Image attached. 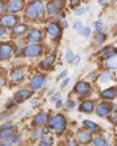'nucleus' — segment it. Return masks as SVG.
<instances>
[{"label": "nucleus", "mask_w": 117, "mask_h": 146, "mask_svg": "<svg viewBox=\"0 0 117 146\" xmlns=\"http://www.w3.org/2000/svg\"><path fill=\"white\" fill-rule=\"evenodd\" d=\"M43 9H45V5L42 1L39 0H34L31 4L27 7V15L28 19H31V20H36L38 18H41V15L43 13Z\"/></svg>", "instance_id": "f257e3e1"}, {"label": "nucleus", "mask_w": 117, "mask_h": 146, "mask_svg": "<svg viewBox=\"0 0 117 146\" xmlns=\"http://www.w3.org/2000/svg\"><path fill=\"white\" fill-rule=\"evenodd\" d=\"M50 126H51V129H54L55 133H63V130L66 129V119H65V117L61 114H57L54 115V117H51L50 118Z\"/></svg>", "instance_id": "f03ea898"}, {"label": "nucleus", "mask_w": 117, "mask_h": 146, "mask_svg": "<svg viewBox=\"0 0 117 146\" xmlns=\"http://www.w3.org/2000/svg\"><path fill=\"white\" fill-rule=\"evenodd\" d=\"M62 4H65L62 0H54V1H50L47 4V13L50 16H55L58 15L61 8H62Z\"/></svg>", "instance_id": "7ed1b4c3"}, {"label": "nucleus", "mask_w": 117, "mask_h": 146, "mask_svg": "<svg viewBox=\"0 0 117 146\" xmlns=\"http://www.w3.org/2000/svg\"><path fill=\"white\" fill-rule=\"evenodd\" d=\"M14 52V48L9 43H0V59H8Z\"/></svg>", "instance_id": "20e7f679"}, {"label": "nucleus", "mask_w": 117, "mask_h": 146, "mask_svg": "<svg viewBox=\"0 0 117 146\" xmlns=\"http://www.w3.org/2000/svg\"><path fill=\"white\" fill-rule=\"evenodd\" d=\"M45 83H46V78L43 75H36V76H34V78L31 79V82H30L32 90H39V89H42V87L45 86Z\"/></svg>", "instance_id": "39448f33"}, {"label": "nucleus", "mask_w": 117, "mask_h": 146, "mask_svg": "<svg viewBox=\"0 0 117 146\" xmlns=\"http://www.w3.org/2000/svg\"><path fill=\"white\" fill-rule=\"evenodd\" d=\"M18 23V19H16V16H14V15H4L3 18L0 19V24L3 27H14L15 24Z\"/></svg>", "instance_id": "423d86ee"}, {"label": "nucleus", "mask_w": 117, "mask_h": 146, "mask_svg": "<svg viewBox=\"0 0 117 146\" xmlns=\"http://www.w3.org/2000/svg\"><path fill=\"white\" fill-rule=\"evenodd\" d=\"M24 52L28 58H35L42 52V47L39 44H30L27 48L24 50Z\"/></svg>", "instance_id": "0eeeda50"}, {"label": "nucleus", "mask_w": 117, "mask_h": 146, "mask_svg": "<svg viewBox=\"0 0 117 146\" xmlns=\"http://www.w3.org/2000/svg\"><path fill=\"white\" fill-rule=\"evenodd\" d=\"M47 32H49V35L53 39H58L59 36H61V28L55 23H50L49 26H47Z\"/></svg>", "instance_id": "6e6552de"}, {"label": "nucleus", "mask_w": 117, "mask_h": 146, "mask_svg": "<svg viewBox=\"0 0 117 146\" xmlns=\"http://www.w3.org/2000/svg\"><path fill=\"white\" fill-rule=\"evenodd\" d=\"M112 111V107H110V105H108V103H100L98 106L96 107V113L100 115V117H106V115L109 114Z\"/></svg>", "instance_id": "1a4fd4ad"}, {"label": "nucleus", "mask_w": 117, "mask_h": 146, "mask_svg": "<svg viewBox=\"0 0 117 146\" xmlns=\"http://www.w3.org/2000/svg\"><path fill=\"white\" fill-rule=\"evenodd\" d=\"M28 42L31 43V44H35L38 42H41L43 39V32L39 31V30H34V31L30 32V35H28Z\"/></svg>", "instance_id": "9d476101"}, {"label": "nucleus", "mask_w": 117, "mask_h": 146, "mask_svg": "<svg viewBox=\"0 0 117 146\" xmlns=\"http://www.w3.org/2000/svg\"><path fill=\"white\" fill-rule=\"evenodd\" d=\"M23 7H24L23 0H12V1H9L7 8H8L9 12H19L20 9H23Z\"/></svg>", "instance_id": "9b49d317"}, {"label": "nucleus", "mask_w": 117, "mask_h": 146, "mask_svg": "<svg viewBox=\"0 0 117 146\" xmlns=\"http://www.w3.org/2000/svg\"><path fill=\"white\" fill-rule=\"evenodd\" d=\"M90 91V86L85 82H80V83H77V86L74 87V93L78 94V95H85Z\"/></svg>", "instance_id": "f8f14e48"}, {"label": "nucleus", "mask_w": 117, "mask_h": 146, "mask_svg": "<svg viewBox=\"0 0 117 146\" xmlns=\"http://www.w3.org/2000/svg\"><path fill=\"white\" fill-rule=\"evenodd\" d=\"M31 95H32V91H30V90H20V91H18V93L15 94V101L23 102V101H26V99H28Z\"/></svg>", "instance_id": "ddd939ff"}, {"label": "nucleus", "mask_w": 117, "mask_h": 146, "mask_svg": "<svg viewBox=\"0 0 117 146\" xmlns=\"http://www.w3.org/2000/svg\"><path fill=\"white\" fill-rule=\"evenodd\" d=\"M90 133L88 130H80L78 133H77V139L78 142H81V143H89L90 142Z\"/></svg>", "instance_id": "4468645a"}, {"label": "nucleus", "mask_w": 117, "mask_h": 146, "mask_svg": "<svg viewBox=\"0 0 117 146\" xmlns=\"http://www.w3.org/2000/svg\"><path fill=\"white\" fill-rule=\"evenodd\" d=\"M80 110L81 111H85V113H92L94 110V102L93 101H85L80 106Z\"/></svg>", "instance_id": "2eb2a0df"}, {"label": "nucleus", "mask_w": 117, "mask_h": 146, "mask_svg": "<svg viewBox=\"0 0 117 146\" xmlns=\"http://www.w3.org/2000/svg\"><path fill=\"white\" fill-rule=\"evenodd\" d=\"M102 52H104L102 56L105 59H112V58H114L117 55V48L116 47H108L106 50H104Z\"/></svg>", "instance_id": "dca6fc26"}, {"label": "nucleus", "mask_w": 117, "mask_h": 146, "mask_svg": "<svg viewBox=\"0 0 117 146\" xmlns=\"http://www.w3.org/2000/svg\"><path fill=\"white\" fill-rule=\"evenodd\" d=\"M46 121H47V114L46 113H42V114H38L35 117V119H34V122L32 123L35 125V126H39V125L45 123Z\"/></svg>", "instance_id": "f3484780"}, {"label": "nucleus", "mask_w": 117, "mask_h": 146, "mask_svg": "<svg viewBox=\"0 0 117 146\" xmlns=\"http://www.w3.org/2000/svg\"><path fill=\"white\" fill-rule=\"evenodd\" d=\"M102 98L105 99H113V98L116 97V90L114 89H108V90H104L102 93H101Z\"/></svg>", "instance_id": "a211bd4d"}, {"label": "nucleus", "mask_w": 117, "mask_h": 146, "mask_svg": "<svg viewBox=\"0 0 117 146\" xmlns=\"http://www.w3.org/2000/svg\"><path fill=\"white\" fill-rule=\"evenodd\" d=\"M84 126H85L89 131H97L98 130V125L92 122V121H84Z\"/></svg>", "instance_id": "6ab92c4d"}, {"label": "nucleus", "mask_w": 117, "mask_h": 146, "mask_svg": "<svg viewBox=\"0 0 117 146\" xmlns=\"http://www.w3.org/2000/svg\"><path fill=\"white\" fill-rule=\"evenodd\" d=\"M47 133H49L47 129H38V130H35L32 133V139H39V138L43 137V134H47Z\"/></svg>", "instance_id": "aec40b11"}, {"label": "nucleus", "mask_w": 117, "mask_h": 146, "mask_svg": "<svg viewBox=\"0 0 117 146\" xmlns=\"http://www.w3.org/2000/svg\"><path fill=\"white\" fill-rule=\"evenodd\" d=\"M11 78H12L14 82H19V80H22L23 78H24V74H23V71H20V70H15L14 72L11 74Z\"/></svg>", "instance_id": "412c9836"}, {"label": "nucleus", "mask_w": 117, "mask_h": 146, "mask_svg": "<svg viewBox=\"0 0 117 146\" xmlns=\"http://www.w3.org/2000/svg\"><path fill=\"white\" fill-rule=\"evenodd\" d=\"M12 135V130L11 129H1L0 130V139H7Z\"/></svg>", "instance_id": "4be33fe9"}, {"label": "nucleus", "mask_w": 117, "mask_h": 146, "mask_svg": "<svg viewBox=\"0 0 117 146\" xmlns=\"http://www.w3.org/2000/svg\"><path fill=\"white\" fill-rule=\"evenodd\" d=\"M53 62H54V55H50L49 58H46L45 60H43L42 67H43V68H50L51 64H53Z\"/></svg>", "instance_id": "5701e85b"}, {"label": "nucleus", "mask_w": 117, "mask_h": 146, "mask_svg": "<svg viewBox=\"0 0 117 146\" xmlns=\"http://www.w3.org/2000/svg\"><path fill=\"white\" fill-rule=\"evenodd\" d=\"M26 30H27V26L26 24H20V26L14 28V35H22V34H24Z\"/></svg>", "instance_id": "b1692460"}, {"label": "nucleus", "mask_w": 117, "mask_h": 146, "mask_svg": "<svg viewBox=\"0 0 117 146\" xmlns=\"http://www.w3.org/2000/svg\"><path fill=\"white\" fill-rule=\"evenodd\" d=\"M93 145L94 146H109L108 143H106V141H105L104 138H101V137L94 138V139H93Z\"/></svg>", "instance_id": "393cba45"}, {"label": "nucleus", "mask_w": 117, "mask_h": 146, "mask_svg": "<svg viewBox=\"0 0 117 146\" xmlns=\"http://www.w3.org/2000/svg\"><path fill=\"white\" fill-rule=\"evenodd\" d=\"M109 80H112V74H110V72H104V74H101L100 82L105 83V82H109Z\"/></svg>", "instance_id": "a878e982"}, {"label": "nucleus", "mask_w": 117, "mask_h": 146, "mask_svg": "<svg viewBox=\"0 0 117 146\" xmlns=\"http://www.w3.org/2000/svg\"><path fill=\"white\" fill-rule=\"evenodd\" d=\"M39 146H53V138H51V137L42 138L41 145H39Z\"/></svg>", "instance_id": "bb28decb"}, {"label": "nucleus", "mask_w": 117, "mask_h": 146, "mask_svg": "<svg viewBox=\"0 0 117 146\" xmlns=\"http://www.w3.org/2000/svg\"><path fill=\"white\" fill-rule=\"evenodd\" d=\"M89 7H86V8H76V9H73L74 11V15H77V16H81V15H84V13L86 12H89Z\"/></svg>", "instance_id": "cd10ccee"}, {"label": "nucleus", "mask_w": 117, "mask_h": 146, "mask_svg": "<svg viewBox=\"0 0 117 146\" xmlns=\"http://www.w3.org/2000/svg\"><path fill=\"white\" fill-rule=\"evenodd\" d=\"M84 28H85V27L82 26L81 22H77L76 24H74V31H76L77 34H82V32H84Z\"/></svg>", "instance_id": "c85d7f7f"}, {"label": "nucleus", "mask_w": 117, "mask_h": 146, "mask_svg": "<svg viewBox=\"0 0 117 146\" xmlns=\"http://www.w3.org/2000/svg\"><path fill=\"white\" fill-rule=\"evenodd\" d=\"M105 67H108V68H114V67H117V59L114 58V59H110L109 62L105 63Z\"/></svg>", "instance_id": "c756f323"}, {"label": "nucleus", "mask_w": 117, "mask_h": 146, "mask_svg": "<svg viewBox=\"0 0 117 146\" xmlns=\"http://www.w3.org/2000/svg\"><path fill=\"white\" fill-rule=\"evenodd\" d=\"M12 143H14L12 138H7V139H3V142L0 143V146H11Z\"/></svg>", "instance_id": "7c9ffc66"}, {"label": "nucleus", "mask_w": 117, "mask_h": 146, "mask_svg": "<svg viewBox=\"0 0 117 146\" xmlns=\"http://www.w3.org/2000/svg\"><path fill=\"white\" fill-rule=\"evenodd\" d=\"M105 39H106V35H105V34H97V36H96V40H97L98 43H102Z\"/></svg>", "instance_id": "2f4dec72"}, {"label": "nucleus", "mask_w": 117, "mask_h": 146, "mask_svg": "<svg viewBox=\"0 0 117 146\" xmlns=\"http://www.w3.org/2000/svg\"><path fill=\"white\" fill-rule=\"evenodd\" d=\"M73 59H74V52H73V51H68V54H66V60H68V62H73Z\"/></svg>", "instance_id": "473e14b6"}, {"label": "nucleus", "mask_w": 117, "mask_h": 146, "mask_svg": "<svg viewBox=\"0 0 117 146\" xmlns=\"http://www.w3.org/2000/svg\"><path fill=\"white\" fill-rule=\"evenodd\" d=\"M74 106H76V102L72 101V99H69V101L66 102V109H69V110H72Z\"/></svg>", "instance_id": "72a5a7b5"}, {"label": "nucleus", "mask_w": 117, "mask_h": 146, "mask_svg": "<svg viewBox=\"0 0 117 146\" xmlns=\"http://www.w3.org/2000/svg\"><path fill=\"white\" fill-rule=\"evenodd\" d=\"M80 62H81V56L76 55V56H74V59H73V64H74V66H78V64H80Z\"/></svg>", "instance_id": "f704fd0d"}, {"label": "nucleus", "mask_w": 117, "mask_h": 146, "mask_svg": "<svg viewBox=\"0 0 117 146\" xmlns=\"http://www.w3.org/2000/svg\"><path fill=\"white\" fill-rule=\"evenodd\" d=\"M82 35L85 36V38H89V36H90V28H89V27H85V28H84Z\"/></svg>", "instance_id": "c9c22d12"}, {"label": "nucleus", "mask_w": 117, "mask_h": 146, "mask_svg": "<svg viewBox=\"0 0 117 146\" xmlns=\"http://www.w3.org/2000/svg\"><path fill=\"white\" fill-rule=\"evenodd\" d=\"M4 9H5V4H4V1L3 0H0V15L4 12Z\"/></svg>", "instance_id": "e433bc0d"}, {"label": "nucleus", "mask_w": 117, "mask_h": 146, "mask_svg": "<svg viewBox=\"0 0 117 146\" xmlns=\"http://www.w3.org/2000/svg\"><path fill=\"white\" fill-rule=\"evenodd\" d=\"M20 139H22V138H20V135H18V134L12 137V141H14V143H16V142H19V141H20Z\"/></svg>", "instance_id": "4c0bfd02"}, {"label": "nucleus", "mask_w": 117, "mask_h": 146, "mask_svg": "<svg viewBox=\"0 0 117 146\" xmlns=\"http://www.w3.org/2000/svg\"><path fill=\"white\" fill-rule=\"evenodd\" d=\"M69 146H78V143H77L73 138H70V139H69Z\"/></svg>", "instance_id": "58836bf2"}, {"label": "nucleus", "mask_w": 117, "mask_h": 146, "mask_svg": "<svg viewBox=\"0 0 117 146\" xmlns=\"http://www.w3.org/2000/svg\"><path fill=\"white\" fill-rule=\"evenodd\" d=\"M66 75H68V71L63 70L62 72H61V75H59V79H62V78H66Z\"/></svg>", "instance_id": "ea45409f"}, {"label": "nucleus", "mask_w": 117, "mask_h": 146, "mask_svg": "<svg viewBox=\"0 0 117 146\" xmlns=\"http://www.w3.org/2000/svg\"><path fill=\"white\" fill-rule=\"evenodd\" d=\"M4 35H5L4 28H1V27H0V39H1V38H4Z\"/></svg>", "instance_id": "a19ab883"}, {"label": "nucleus", "mask_w": 117, "mask_h": 146, "mask_svg": "<svg viewBox=\"0 0 117 146\" xmlns=\"http://www.w3.org/2000/svg\"><path fill=\"white\" fill-rule=\"evenodd\" d=\"M0 118H1V119H5V118H8V114H7V113H0Z\"/></svg>", "instance_id": "79ce46f5"}, {"label": "nucleus", "mask_w": 117, "mask_h": 146, "mask_svg": "<svg viewBox=\"0 0 117 146\" xmlns=\"http://www.w3.org/2000/svg\"><path fill=\"white\" fill-rule=\"evenodd\" d=\"M59 99H61V94L57 93V94L54 95V98H53V101H59Z\"/></svg>", "instance_id": "37998d69"}, {"label": "nucleus", "mask_w": 117, "mask_h": 146, "mask_svg": "<svg viewBox=\"0 0 117 146\" xmlns=\"http://www.w3.org/2000/svg\"><path fill=\"white\" fill-rule=\"evenodd\" d=\"M11 127H12V123H5L1 126V129H11Z\"/></svg>", "instance_id": "c03bdc74"}, {"label": "nucleus", "mask_w": 117, "mask_h": 146, "mask_svg": "<svg viewBox=\"0 0 117 146\" xmlns=\"http://www.w3.org/2000/svg\"><path fill=\"white\" fill-rule=\"evenodd\" d=\"M68 84H69V79H65V80L62 82V84H61V86H62V87H66Z\"/></svg>", "instance_id": "a18cd8bd"}, {"label": "nucleus", "mask_w": 117, "mask_h": 146, "mask_svg": "<svg viewBox=\"0 0 117 146\" xmlns=\"http://www.w3.org/2000/svg\"><path fill=\"white\" fill-rule=\"evenodd\" d=\"M78 3H80V0H72V4H73V5H76V7L78 5Z\"/></svg>", "instance_id": "49530a36"}, {"label": "nucleus", "mask_w": 117, "mask_h": 146, "mask_svg": "<svg viewBox=\"0 0 117 146\" xmlns=\"http://www.w3.org/2000/svg\"><path fill=\"white\" fill-rule=\"evenodd\" d=\"M38 102H39L38 99H32V101H31V105H32V106H35V105H38Z\"/></svg>", "instance_id": "de8ad7c7"}, {"label": "nucleus", "mask_w": 117, "mask_h": 146, "mask_svg": "<svg viewBox=\"0 0 117 146\" xmlns=\"http://www.w3.org/2000/svg\"><path fill=\"white\" fill-rule=\"evenodd\" d=\"M110 121H112L113 123H117V117H114V115H113V118H110Z\"/></svg>", "instance_id": "09e8293b"}, {"label": "nucleus", "mask_w": 117, "mask_h": 146, "mask_svg": "<svg viewBox=\"0 0 117 146\" xmlns=\"http://www.w3.org/2000/svg\"><path fill=\"white\" fill-rule=\"evenodd\" d=\"M22 51H23V47H22V46H20V47H19V48H18V51H16V54H18V55H19V54H22Z\"/></svg>", "instance_id": "8fccbe9b"}, {"label": "nucleus", "mask_w": 117, "mask_h": 146, "mask_svg": "<svg viewBox=\"0 0 117 146\" xmlns=\"http://www.w3.org/2000/svg\"><path fill=\"white\" fill-rule=\"evenodd\" d=\"M55 107H57V109H59V107H62V103H61V102H57V106H55Z\"/></svg>", "instance_id": "3c124183"}, {"label": "nucleus", "mask_w": 117, "mask_h": 146, "mask_svg": "<svg viewBox=\"0 0 117 146\" xmlns=\"http://www.w3.org/2000/svg\"><path fill=\"white\" fill-rule=\"evenodd\" d=\"M62 26L63 27H68V22H66V20H62Z\"/></svg>", "instance_id": "603ef678"}, {"label": "nucleus", "mask_w": 117, "mask_h": 146, "mask_svg": "<svg viewBox=\"0 0 117 146\" xmlns=\"http://www.w3.org/2000/svg\"><path fill=\"white\" fill-rule=\"evenodd\" d=\"M105 3H106L105 0H100V4H105Z\"/></svg>", "instance_id": "864d4df0"}, {"label": "nucleus", "mask_w": 117, "mask_h": 146, "mask_svg": "<svg viewBox=\"0 0 117 146\" xmlns=\"http://www.w3.org/2000/svg\"><path fill=\"white\" fill-rule=\"evenodd\" d=\"M116 146H117V145H116Z\"/></svg>", "instance_id": "5fc2aeb1"}]
</instances>
